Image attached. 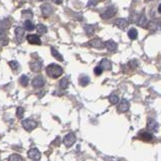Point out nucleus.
Instances as JSON below:
<instances>
[{"mask_svg": "<svg viewBox=\"0 0 161 161\" xmlns=\"http://www.w3.org/2000/svg\"><path fill=\"white\" fill-rule=\"evenodd\" d=\"M140 136H141V138L143 140H145V141H150V140L153 139V135L149 132H142Z\"/></svg>", "mask_w": 161, "mask_h": 161, "instance_id": "aec40b11", "label": "nucleus"}, {"mask_svg": "<svg viewBox=\"0 0 161 161\" xmlns=\"http://www.w3.org/2000/svg\"><path fill=\"white\" fill-rule=\"evenodd\" d=\"M8 161H24V159L18 154H12V155L9 156Z\"/></svg>", "mask_w": 161, "mask_h": 161, "instance_id": "a878e982", "label": "nucleus"}, {"mask_svg": "<svg viewBox=\"0 0 161 161\" xmlns=\"http://www.w3.org/2000/svg\"><path fill=\"white\" fill-rule=\"evenodd\" d=\"M51 54H53V56L54 58H56V60H60V62H63V56L60 53H58V49H54V47H51Z\"/></svg>", "mask_w": 161, "mask_h": 161, "instance_id": "f3484780", "label": "nucleus"}, {"mask_svg": "<svg viewBox=\"0 0 161 161\" xmlns=\"http://www.w3.org/2000/svg\"><path fill=\"white\" fill-rule=\"evenodd\" d=\"M40 9H41V12L44 14V17H49V15L53 13V7L49 5V3H44L40 6Z\"/></svg>", "mask_w": 161, "mask_h": 161, "instance_id": "1a4fd4ad", "label": "nucleus"}, {"mask_svg": "<svg viewBox=\"0 0 161 161\" xmlns=\"http://www.w3.org/2000/svg\"><path fill=\"white\" fill-rule=\"evenodd\" d=\"M128 36L130 39H136L138 36V32L135 28H131L130 30L128 31Z\"/></svg>", "mask_w": 161, "mask_h": 161, "instance_id": "b1692460", "label": "nucleus"}, {"mask_svg": "<svg viewBox=\"0 0 161 161\" xmlns=\"http://www.w3.org/2000/svg\"><path fill=\"white\" fill-rule=\"evenodd\" d=\"M97 3H98V1H97V0H89V2H88L87 5L88 6H95Z\"/></svg>", "mask_w": 161, "mask_h": 161, "instance_id": "473e14b6", "label": "nucleus"}, {"mask_svg": "<svg viewBox=\"0 0 161 161\" xmlns=\"http://www.w3.org/2000/svg\"><path fill=\"white\" fill-rule=\"evenodd\" d=\"M129 107H130V104L127 101L126 99H122V101L120 102L119 106H118V112L120 113H125L129 110Z\"/></svg>", "mask_w": 161, "mask_h": 161, "instance_id": "0eeeda50", "label": "nucleus"}, {"mask_svg": "<svg viewBox=\"0 0 161 161\" xmlns=\"http://www.w3.org/2000/svg\"><path fill=\"white\" fill-rule=\"evenodd\" d=\"M37 1H44V0H37Z\"/></svg>", "mask_w": 161, "mask_h": 161, "instance_id": "e433bc0d", "label": "nucleus"}, {"mask_svg": "<svg viewBox=\"0 0 161 161\" xmlns=\"http://www.w3.org/2000/svg\"><path fill=\"white\" fill-rule=\"evenodd\" d=\"M51 1L54 2L56 4H62L63 3V0H51Z\"/></svg>", "mask_w": 161, "mask_h": 161, "instance_id": "f704fd0d", "label": "nucleus"}, {"mask_svg": "<svg viewBox=\"0 0 161 161\" xmlns=\"http://www.w3.org/2000/svg\"><path fill=\"white\" fill-rule=\"evenodd\" d=\"M36 30H37L38 34H44V33L47 31V28H46V26L44 25V24L39 23V24H37V26H36Z\"/></svg>", "mask_w": 161, "mask_h": 161, "instance_id": "6ab92c4d", "label": "nucleus"}, {"mask_svg": "<svg viewBox=\"0 0 161 161\" xmlns=\"http://www.w3.org/2000/svg\"><path fill=\"white\" fill-rule=\"evenodd\" d=\"M19 82H20V84L22 85V87H26V86L28 85V83H29V79H28V77L25 76V75H22V76L20 77V79H19Z\"/></svg>", "mask_w": 161, "mask_h": 161, "instance_id": "5701e85b", "label": "nucleus"}, {"mask_svg": "<svg viewBox=\"0 0 161 161\" xmlns=\"http://www.w3.org/2000/svg\"><path fill=\"white\" fill-rule=\"evenodd\" d=\"M115 24H116L119 28L124 29L128 25V21H127L126 19H124V18H119V19H117L116 21H115Z\"/></svg>", "mask_w": 161, "mask_h": 161, "instance_id": "2eb2a0df", "label": "nucleus"}, {"mask_svg": "<svg viewBox=\"0 0 161 161\" xmlns=\"http://www.w3.org/2000/svg\"><path fill=\"white\" fill-rule=\"evenodd\" d=\"M79 82H80L81 86H83V87H86V86L88 85V84L90 83V78L87 76H82L80 78V80H79Z\"/></svg>", "mask_w": 161, "mask_h": 161, "instance_id": "412c9836", "label": "nucleus"}, {"mask_svg": "<svg viewBox=\"0 0 161 161\" xmlns=\"http://www.w3.org/2000/svg\"><path fill=\"white\" fill-rule=\"evenodd\" d=\"M84 29H85L86 33H87L88 35H91L94 33L95 31V26L93 25V24H86L85 26H84Z\"/></svg>", "mask_w": 161, "mask_h": 161, "instance_id": "a211bd4d", "label": "nucleus"}, {"mask_svg": "<svg viewBox=\"0 0 161 161\" xmlns=\"http://www.w3.org/2000/svg\"><path fill=\"white\" fill-rule=\"evenodd\" d=\"M161 26V23L158 21H152L148 22V24H147V27H148V29H150V30H157L158 28Z\"/></svg>", "mask_w": 161, "mask_h": 161, "instance_id": "dca6fc26", "label": "nucleus"}, {"mask_svg": "<svg viewBox=\"0 0 161 161\" xmlns=\"http://www.w3.org/2000/svg\"><path fill=\"white\" fill-rule=\"evenodd\" d=\"M63 142L67 147H71L76 142V136H75V134H72V133H69V134H67L63 137Z\"/></svg>", "mask_w": 161, "mask_h": 161, "instance_id": "20e7f679", "label": "nucleus"}, {"mask_svg": "<svg viewBox=\"0 0 161 161\" xmlns=\"http://www.w3.org/2000/svg\"><path fill=\"white\" fill-rule=\"evenodd\" d=\"M4 37H5V31H4L3 29L0 28V40L3 39Z\"/></svg>", "mask_w": 161, "mask_h": 161, "instance_id": "72a5a7b5", "label": "nucleus"}, {"mask_svg": "<svg viewBox=\"0 0 161 161\" xmlns=\"http://www.w3.org/2000/svg\"><path fill=\"white\" fill-rule=\"evenodd\" d=\"M117 13V8L115 6H108L105 8V10L101 13V17L103 19H109V18L113 17Z\"/></svg>", "mask_w": 161, "mask_h": 161, "instance_id": "f03ea898", "label": "nucleus"}, {"mask_svg": "<svg viewBox=\"0 0 161 161\" xmlns=\"http://www.w3.org/2000/svg\"><path fill=\"white\" fill-rule=\"evenodd\" d=\"M60 87L62 88L63 90H65L67 87H69V82H67V80L65 78H63L60 80Z\"/></svg>", "mask_w": 161, "mask_h": 161, "instance_id": "c85d7f7f", "label": "nucleus"}, {"mask_svg": "<svg viewBox=\"0 0 161 161\" xmlns=\"http://www.w3.org/2000/svg\"><path fill=\"white\" fill-rule=\"evenodd\" d=\"M109 101H110V103L112 104V105H116V104L119 103V97H118L117 95H111V96L109 97Z\"/></svg>", "mask_w": 161, "mask_h": 161, "instance_id": "cd10ccee", "label": "nucleus"}, {"mask_svg": "<svg viewBox=\"0 0 161 161\" xmlns=\"http://www.w3.org/2000/svg\"><path fill=\"white\" fill-rule=\"evenodd\" d=\"M146 1H150V0H146Z\"/></svg>", "mask_w": 161, "mask_h": 161, "instance_id": "4c0bfd02", "label": "nucleus"}, {"mask_svg": "<svg viewBox=\"0 0 161 161\" xmlns=\"http://www.w3.org/2000/svg\"><path fill=\"white\" fill-rule=\"evenodd\" d=\"M27 154H28V157L32 160H39L40 157H41V154L36 148H31Z\"/></svg>", "mask_w": 161, "mask_h": 161, "instance_id": "9d476101", "label": "nucleus"}, {"mask_svg": "<svg viewBox=\"0 0 161 161\" xmlns=\"http://www.w3.org/2000/svg\"><path fill=\"white\" fill-rule=\"evenodd\" d=\"M46 75L51 79H58L63 75V69L62 67H60L58 65H54V63H51L49 65L46 67Z\"/></svg>", "mask_w": 161, "mask_h": 161, "instance_id": "f257e3e1", "label": "nucleus"}, {"mask_svg": "<svg viewBox=\"0 0 161 161\" xmlns=\"http://www.w3.org/2000/svg\"><path fill=\"white\" fill-rule=\"evenodd\" d=\"M27 41L30 44H35V45H40L41 44V40H40L39 36L37 34H29L27 35Z\"/></svg>", "mask_w": 161, "mask_h": 161, "instance_id": "6e6552de", "label": "nucleus"}, {"mask_svg": "<svg viewBox=\"0 0 161 161\" xmlns=\"http://www.w3.org/2000/svg\"><path fill=\"white\" fill-rule=\"evenodd\" d=\"M15 32V38L18 42H21L24 36V29H22V27H16L14 30Z\"/></svg>", "mask_w": 161, "mask_h": 161, "instance_id": "ddd939ff", "label": "nucleus"}, {"mask_svg": "<svg viewBox=\"0 0 161 161\" xmlns=\"http://www.w3.org/2000/svg\"><path fill=\"white\" fill-rule=\"evenodd\" d=\"M94 72H95V75H97V76H100V75H101L102 72H103V70H102L101 67H100L99 65H98V67H95Z\"/></svg>", "mask_w": 161, "mask_h": 161, "instance_id": "2f4dec72", "label": "nucleus"}, {"mask_svg": "<svg viewBox=\"0 0 161 161\" xmlns=\"http://www.w3.org/2000/svg\"><path fill=\"white\" fill-rule=\"evenodd\" d=\"M158 12L161 13V3L159 4V6H158Z\"/></svg>", "mask_w": 161, "mask_h": 161, "instance_id": "c9c22d12", "label": "nucleus"}, {"mask_svg": "<svg viewBox=\"0 0 161 161\" xmlns=\"http://www.w3.org/2000/svg\"><path fill=\"white\" fill-rule=\"evenodd\" d=\"M36 126H37V123L31 119H25L22 121V127H23L26 131L33 130V129L36 128Z\"/></svg>", "mask_w": 161, "mask_h": 161, "instance_id": "7ed1b4c3", "label": "nucleus"}, {"mask_svg": "<svg viewBox=\"0 0 161 161\" xmlns=\"http://www.w3.org/2000/svg\"><path fill=\"white\" fill-rule=\"evenodd\" d=\"M105 46L109 51H114L117 49V44L114 40H108V41H106Z\"/></svg>", "mask_w": 161, "mask_h": 161, "instance_id": "4468645a", "label": "nucleus"}, {"mask_svg": "<svg viewBox=\"0 0 161 161\" xmlns=\"http://www.w3.org/2000/svg\"><path fill=\"white\" fill-rule=\"evenodd\" d=\"M24 28L28 31H32L33 29H34V24H33L30 20H26V21L24 22Z\"/></svg>", "mask_w": 161, "mask_h": 161, "instance_id": "393cba45", "label": "nucleus"}, {"mask_svg": "<svg viewBox=\"0 0 161 161\" xmlns=\"http://www.w3.org/2000/svg\"><path fill=\"white\" fill-rule=\"evenodd\" d=\"M29 67H30V70L32 72H40V70H41V67H42V63L40 60H33V62H31L29 63Z\"/></svg>", "mask_w": 161, "mask_h": 161, "instance_id": "9b49d317", "label": "nucleus"}, {"mask_svg": "<svg viewBox=\"0 0 161 161\" xmlns=\"http://www.w3.org/2000/svg\"><path fill=\"white\" fill-rule=\"evenodd\" d=\"M100 67H101L103 71H110L111 69H112V65H111L110 60H107V58H104V60H101V63H100Z\"/></svg>", "mask_w": 161, "mask_h": 161, "instance_id": "f8f14e48", "label": "nucleus"}, {"mask_svg": "<svg viewBox=\"0 0 161 161\" xmlns=\"http://www.w3.org/2000/svg\"><path fill=\"white\" fill-rule=\"evenodd\" d=\"M158 127V124L156 123V121H154V120H150V121L148 122V124H147V128L150 129V130H155V129H157Z\"/></svg>", "mask_w": 161, "mask_h": 161, "instance_id": "bb28decb", "label": "nucleus"}, {"mask_svg": "<svg viewBox=\"0 0 161 161\" xmlns=\"http://www.w3.org/2000/svg\"><path fill=\"white\" fill-rule=\"evenodd\" d=\"M23 113H24V109L22 107H18L17 110H16V116L17 118H19V119H21L22 116H23Z\"/></svg>", "mask_w": 161, "mask_h": 161, "instance_id": "7c9ffc66", "label": "nucleus"}, {"mask_svg": "<svg viewBox=\"0 0 161 161\" xmlns=\"http://www.w3.org/2000/svg\"><path fill=\"white\" fill-rule=\"evenodd\" d=\"M31 84H32V87L34 88V89H40V88H42L44 86L45 82H44V79L42 78L41 76H37L33 79Z\"/></svg>", "mask_w": 161, "mask_h": 161, "instance_id": "39448f33", "label": "nucleus"}, {"mask_svg": "<svg viewBox=\"0 0 161 161\" xmlns=\"http://www.w3.org/2000/svg\"><path fill=\"white\" fill-rule=\"evenodd\" d=\"M89 45L94 47V49H103V47H105V44H104L100 38H94V39L90 40Z\"/></svg>", "mask_w": 161, "mask_h": 161, "instance_id": "423d86ee", "label": "nucleus"}, {"mask_svg": "<svg viewBox=\"0 0 161 161\" xmlns=\"http://www.w3.org/2000/svg\"><path fill=\"white\" fill-rule=\"evenodd\" d=\"M138 24H139L140 26H142V27H147L148 21H147L146 17H145L144 15H141V16L139 17V19H138Z\"/></svg>", "mask_w": 161, "mask_h": 161, "instance_id": "4be33fe9", "label": "nucleus"}, {"mask_svg": "<svg viewBox=\"0 0 161 161\" xmlns=\"http://www.w3.org/2000/svg\"><path fill=\"white\" fill-rule=\"evenodd\" d=\"M8 65H10V67L13 71H17V70L19 69V63H18L16 60H11V62L8 63Z\"/></svg>", "mask_w": 161, "mask_h": 161, "instance_id": "c756f323", "label": "nucleus"}]
</instances>
